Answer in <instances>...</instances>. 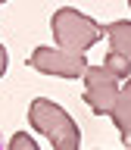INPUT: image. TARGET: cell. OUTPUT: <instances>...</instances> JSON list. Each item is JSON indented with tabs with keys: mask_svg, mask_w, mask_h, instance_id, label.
Segmentation results:
<instances>
[{
	"mask_svg": "<svg viewBox=\"0 0 131 150\" xmlns=\"http://www.w3.org/2000/svg\"><path fill=\"white\" fill-rule=\"evenodd\" d=\"M28 122H31V128L41 131L56 150H81V131H78L75 119L59 103L47 100V97L31 100V106H28Z\"/></svg>",
	"mask_w": 131,
	"mask_h": 150,
	"instance_id": "6da1fadb",
	"label": "cell"
},
{
	"mask_svg": "<svg viewBox=\"0 0 131 150\" xmlns=\"http://www.w3.org/2000/svg\"><path fill=\"white\" fill-rule=\"evenodd\" d=\"M50 31H53V38H56V47L72 50V53L91 50V47L106 35L103 25H97L91 16H84V13H78V9H72V6H63V9L53 13Z\"/></svg>",
	"mask_w": 131,
	"mask_h": 150,
	"instance_id": "7a4b0ae2",
	"label": "cell"
},
{
	"mask_svg": "<svg viewBox=\"0 0 131 150\" xmlns=\"http://www.w3.org/2000/svg\"><path fill=\"white\" fill-rule=\"evenodd\" d=\"M28 66L41 75H56V78H84L87 72V56L72 53L63 47H35L28 56Z\"/></svg>",
	"mask_w": 131,
	"mask_h": 150,
	"instance_id": "3957f363",
	"label": "cell"
},
{
	"mask_svg": "<svg viewBox=\"0 0 131 150\" xmlns=\"http://www.w3.org/2000/svg\"><path fill=\"white\" fill-rule=\"evenodd\" d=\"M119 91H122L119 78L106 66H87V72H84V100H87L94 116L112 112V106L119 100Z\"/></svg>",
	"mask_w": 131,
	"mask_h": 150,
	"instance_id": "277c9868",
	"label": "cell"
},
{
	"mask_svg": "<svg viewBox=\"0 0 131 150\" xmlns=\"http://www.w3.org/2000/svg\"><path fill=\"white\" fill-rule=\"evenodd\" d=\"M109 119L116 122V128H119L122 134V144L131 150V78H125V84H122L119 91V100H116V106H112Z\"/></svg>",
	"mask_w": 131,
	"mask_h": 150,
	"instance_id": "5b68a950",
	"label": "cell"
},
{
	"mask_svg": "<svg viewBox=\"0 0 131 150\" xmlns=\"http://www.w3.org/2000/svg\"><path fill=\"white\" fill-rule=\"evenodd\" d=\"M106 38H109V47L116 53L131 56V22L128 19H119V22L106 25Z\"/></svg>",
	"mask_w": 131,
	"mask_h": 150,
	"instance_id": "8992f818",
	"label": "cell"
},
{
	"mask_svg": "<svg viewBox=\"0 0 131 150\" xmlns=\"http://www.w3.org/2000/svg\"><path fill=\"white\" fill-rule=\"evenodd\" d=\"M106 69H109L112 75H116V78H131V56H125V53H116V50H109V53H106Z\"/></svg>",
	"mask_w": 131,
	"mask_h": 150,
	"instance_id": "52a82bcc",
	"label": "cell"
},
{
	"mask_svg": "<svg viewBox=\"0 0 131 150\" xmlns=\"http://www.w3.org/2000/svg\"><path fill=\"white\" fill-rule=\"evenodd\" d=\"M6 150H41V147L31 141L28 131H16V134L9 138V147H6Z\"/></svg>",
	"mask_w": 131,
	"mask_h": 150,
	"instance_id": "ba28073f",
	"label": "cell"
},
{
	"mask_svg": "<svg viewBox=\"0 0 131 150\" xmlns=\"http://www.w3.org/2000/svg\"><path fill=\"white\" fill-rule=\"evenodd\" d=\"M6 63H9V56H6V47L0 44V75L6 72Z\"/></svg>",
	"mask_w": 131,
	"mask_h": 150,
	"instance_id": "9c48e42d",
	"label": "cell"
},
{
	"mask_svg": "<svg viewBox=\"0 0 131 150\" xmlns=\"http://www.w3.org/2000/svg\"><path fill=\"white\" fill-rule=\"evenodd\" d=\"M0 150H6V144H3V134H0Z\"/></svg>",
	"mask_w": 131,
	"mask_h": 150,
	"instance_id": "30bf717a",
	"label": "cell"
},
{
	"mask_svg": "<svg viewBox=\"0 0 131 150\" xmlns=\"http://www.w3.org/2000/svg\"><path fill=\"white\" fill-rule=\"evenodd\" d=\"M0 3H6V0H0Z\"/></svg>",
	"mask_w": 131,
	"mask_h": 150,
	"instance_id": "8fae6325",
	"label": "cell"
},
{
	"mask_svg": "<svg viewBox=\"0 0 131 150\" xmlns=\"http://www.w3.org/2000/svg\"><path fill=\"white\" fill-rule=\"evenodd\" d=\"M128 6H131V0H128Z\"/></svg>",
	"mask_w": 131,
	"mask_h": 150,
	"instance_id": "7c38bea8",
	"label": "cell"
}]
</instances>
